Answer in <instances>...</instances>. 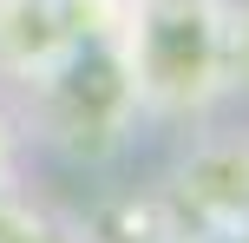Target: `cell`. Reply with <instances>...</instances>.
Returning <instances> with one entry per match:
<instances>
[{
    "instance_id": "6da1fadb",
    "label": "cell",
    "mask_w": 249,
    "mask_h": 243,
    "mask_svg": "<svg viewBox=\"0 0 249 243\" xmlns=\"http://www.w3.org/2000/svg\"><path fill=\"white\" fill-rule=\"evenodd\" d=\"M124 73L151 112H203L223 92V0H131Z\"/></svg>"
},
{
    "instance_id": "7a4b0ae2",
    "label": "cell",
    "mask_w": 249,
    "mask_h": 243,
    "mask_svg": "<svg viewBox=\"0 0 249 243\" xmlns=\"http://www.w3.org/2000/svg\"><path fill=\"white\" fill-rule=\"evenodd\" d=\"M79 39V0H0V79H46Z\"/></svg>"
},
{
    "instance_id": "3957f363",
    "label": "cell",
    "mask_w": 249,
    "mask_h": 243,
    "mask_svg": "<svg viewBox=\"0 0 249 243\" xmlns=\"http://www.w3.org/2000/svg\"><path fill=\"white\" fill-rule=\"evenodd\" d=\"M190 197L216 217H249V145H216L190 165Z\"/></svg>"
},
{
    "instance_id": "277c9868",
    "label": "cell",
    "mask_w": 249,
    "mask_h": 243,
    "mask_svg": "<svg viewBox=\"0 0 249 243\" xmlns=\"http://www.w3.org/2000/svg\"><path fill=\"white\" fill-rule=\"evenodd\" d=\"M223 92H249V0L223 7Z\"/></svg>"
}]
</instances>
